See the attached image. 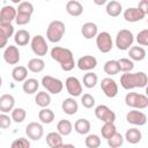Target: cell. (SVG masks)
Wrapping results in <instances>:
<instances>
[{
  "instance_id": "1",
  "label": "cell",
  "mask_w": 148,
  "mask_h": 148,
  "mask_svg": "<svg viewBox=\"0 0 148 148\" xmlns=\"http://www.w3.org/2000/svg\"><path fill=\"white\" fill-rule=\"evenodd\" d=\"M51 58L60 64V67L65 72H71L75 66L76 62L74 61V56L69 49L54 46L51 50Z\"/></svg>"
},
{
  "instance_id": "2",
  "label": "cell",
  "mask_w": 148,
  "mask_h": 148,
  "mask_svg": "<svg viewBox=\"0 0 148 148\" xmlns=\"http://www.w3.org/2000/svg\"><path fill=\"white\" fill-rule=\"evenodd\" d=\"M147 83L148 76L145 72L124 73L120 76V86L126 90H131L134 88H145Z\"/></svg>"
},
{
  "instance_id": "3",
  "label": "cell",
  "mask_w": 148,
  "mask_h": 148,
  "mask_svg": "<svg viewBox=\"0 0 148 148\" xmlns=\"http://www.w3.org/2000/svg\"><path fill=\"white\" fill-rule=\"evenodd\" d=\"M65 31H66L65 23L59 20H54V21L50 22V24L46 29V38L51 43H58L62 39Z\"/></svg>"
},
{
  "instance_id": "4",
  "label": "cell",
  "mask_w": 148,
  "mask_h": 148,
  "mask_svg": "<svg viewBox=\"0 0 148 148\" xmlns=\"http://www.w3.org/2000/svg\"><path fill=\"white\" fill-rule=\"evenodd\" d=\"M125 103L127 106L135 110H143L148 106V97L139 92H127L125 96Z\"/></svg>"
},
{
  "instance_id": "5",
  "label": "cell",
  "mask_w": 148,
  "mask_h": 148,
  "mask_svg": "<svg viewBox=\"0 0 148 148\" xmlns=\"http://www.w3.org/2000/svg\"><path fill=\"white\" fill-rule=\"evenodd\" d=\"M134 42V36L133 32L128 29H121L117 32L116 36V46L121 50V51H126L128 50Z\"/></svg>"
},
{
  "instance_id": "6",
  "label": "cell",
  "mask_w": 148,
  "mask_h": 148,
  "mask_svg": "<svg viewBox=\"0 0 148 148\" xmlns=\"http://www.w3.org/2000/svg\"><path fill=\"white\" fill-rule=\"evenodd\" d=\"M42 86L46 89L47 92L53 94V95L61 92V90L64 88L62 81L57 77H53L51 75H45L42 77Z\"/></svg>"
},
{
  "instance_id": "7",
  "label": "cell",
  "mask_w": 148,
  "mask_h": 148,
  "mask_svg": "<svg viewBox=\"0 0 148 148\" xmlns=\"http://www.w3.org/2000/svg\"><path fill=\"white\" fill-rule=\"evenodd\" d=\"M96 45L99 52L102 53H109L113 47L112 37L108 31L98 32L96 36Z\"/></svg>"
},
{
  "instance_id": "8",
  "label": "cell",
  "mask_w": 148,
  "mask_h": 148,
  "mask_svg": "<svg viewBox=\"0 0 148 148\" xmlns=\"http://www.w3.org/2000/svg\"><path fill=\"white\" fill-rule=\"evenodd\" d=\"M30 45H31V50L32 52L38 56V57H44L46 56L47 51H49V46L45 40V38L42 35H36L31 38L30 40Z\"/></svg>"
},
{
  "instance_id": "9",
  "label": "cell",
  "mask_w": 148,
  "mask_h": 148,
  "mask_svg": "<svg viewBox=\"0 0 148 148\" xmlns=\"http://www.w3.org/2000/svg\"><path fill=\"white\" fill-rule=\"evenodd\" d=\"M95 116L103 123H114L116 120V113L104 104L97 105L95 108Z\"/></svg>"
},
{
  "instance_id": "10",
  "label": "cell",
  "mask_w": 148,
  "mask_h": 148,
  "mask_svg": "<svg viewBox=\"0 0 148 148\" xmlns=\"http://www.w3.org/2000/svg\"><path fill=\"white\" fill-rule=\"evenodd\" d=\"M101 89L109 98H113L118 95V84L111 77H104L101 81Z\"/></svg>"
},
{
  "instance_id": "11",
  "label": "cell",
  "mask_w": 148,
  "mask_h": 148,
  "mask_svg": "<svg viewBox=\"0 0 148 148\" xmlns=\"http://www.w3.org/2000/svg\"><path fill=\"white\" fill-rule=\"evenodd\" d=\"M25 134L30 140L37 141L43 138L44 128H43L42 124H39L37 121H31L25 126Z\"/></svg>"
},
{
  "instance_id": "12",
  "label": "cell",
  "mask_w": 148,
  "mask_h": 148,
  "mask_svg": "<svg viewBox=\"0 0 148 148\" xmlns=\"http://www.w3.org/2000/svg\"><path fill=\"white\" fill-rule=\"evenodd\" d=\"M16 8L10 6V5H6L0 9V25H7V24H12L13 21H15L16 17Z\"/></svg>"
},
{
  "instance_id": "13",
  "label": "cell",
  "mask_w": 148,
  "mask_h": 148,
  "mask_svg": "<svg viewBox=\"0 0 148 148\" xmlns=\"http://www.w3.org/2000/svg\"><path fill=\"white\" fill-rule=\"evenodd\" d=\"M65 87L67 89V92L73 97H77L82 92V84L75 76H68L65 81Z\"/></svg>"
},
{
  "instance_id": "14",
  "label": "cell",
  "mask_w": 148,
  "mask_h": 148,
  "mask_svg": "<svg viewBox=\"0 0 148 148\" xmlns=\"http://www.w3.org/2000/svg\"><path fill=\"white\" fill-rule=\"evenodd\" d=\"M126 120H127L128 124H132V125H135V126H143L147 123V116L142 111L133 109V110L127 112Z\"/></svg>"
},
{
  "instance_id": "15",
  "label": "cell",
  "mask_w": 148,
  "mask_h": 148,
  "mask_svg": "<svg viewBox=\"0 0 148 148\" xmlns=\"http://www.w3.org/2000/svg\"><path fill=\"white\" fill-rule=\"evenodd\" d=\"M3 60L9 64V65H16L20 61V51L17 46L15 45H9L6 46L3 51Z\"/></svg>"
},
{
  "instance_id": "16",
  "label": "cell",
  "mask_w": 148,
  "mask_h": 148,
  "mask_svg": "<svg viewBox=\"0 0 148 148\" xmlns=\"http://www.w3.org/2000/svg\"><path fill=\"white\" fill-rule=\"evenodd\" d=\"M145 16H146V14L138 7H128L124 12V18L126 22H132V23L138 22V21H141L142 18H145Z\"/></svg>"
},
{
  "instance_id": "17",
  "label": "cell",
  "mask_w": 148,
  "mask_h": 148,
  "mask_svg": "<svg viewBox=\"0 0 148 148\" xmlns=\"http://www.w3.org/2000/svg\"><path fill=\"white\" fill-rule=\"evenodd\" d=\"M76 66L81 71L90 72L97 66V59L92 56H83V57L79 58V60L76 62Z\"/></svg>"
},
{
  "instance_id": "18",
  "label": "cell",
  "mask_w": 148,
  "mask_h": 148,
  "mask_svg": "<svg viewBox=\"0 0 148 148\" xmlns=\"http://www.w3.org/2000/svg\"><path fill=\"white\" fill-rule=\"evenodd\" d=\"M15 105V98L13 95L10 94H3L0 96V111L2 113H7V112H12V110L14 109Z\"/></svg>"
},
{
  "instance_id": "19",
  "label": "cell",
  "mask_w": 148,
  "mask_h": 148,
  "mask_svg": "<svg viewBox=\"0 0 148 148\" xmlns=\"http://www.w3.org/2000/svg\"><path fill=\"white\" fill-rule=\"evenodd\" d=\"M14 35V27L13 24L7 25H0V49H3L7 46V42L9 37Z\"/></svg>"
},
{
  "instance_id": "20",
  "label": "cell",
  "mask_w": 148,
  "mask_h": 148,
  "mask_svg": "<svg viewBox=\"0 0 148 148\" xmlns=\"http://www.w3.org/2000/svg\"><path fill=\"white\" fill-rule=\"evenodd\" d=\"M61 109L62 111L68 114V116H73L79 110V104L73 98V97H69V98H65L61 103Z\"/></svg>"
},
{
  "instance_id": "21",
  "label": "cell",
  "mask_w": 148,
  "mask_h": 148,
  "mask_svg": "<svg viewBox=\"0 0 148 148\" xmlns=\"http://www.w3.org/2000/svg\"><path fill=\"white\" fill-rule=\"evenodd\" d=\"M81 34L86 39H92L98 34V28L94 22H87L81 27Z\"/></svg>"
},
{
  "instance_id": "22",
  "label": "cell",
  "mask_w": 148,
  "mask_h": 148,
  "mask_svg": "<svg viewBox=\"0 0 148 148\" xmlns=\"http://www.w3.org/2000/svg\"><path fill=\"white\" fill-rule=\"evenodd\" d=\"M66 12L71 16H74V17L80 16L83 13V6L77 0H71L66 3Z\"/></svg>"
},
{
  "instance_id": "23",
  "label": "cell",
  "mask_w": 148,
  "mask_h": 148,
  "mask_svg": "<svg viewBox=\"0 0 148 148\" xmlns=\"http://www.w3.org/2000/svg\"><path fill=\"white\" fill-rule=\"evenodd\" d=\"M105 10H106V14L111 17H117L121 14V10H123V6L119 1L117 0H111L106 3V7H105Z\"/></svg>"
},
{
  "instance_id": "24",
  "label": "cell",
  "mask_w": 148,
  "mask_h": 148,
  "mask_svg": "<svg viewBox=\"0 0 148 148\" xmlns=\"http://www.w3.org/2000/svg\"><path fill=\"white\" fill-rule=\"evenodd\" d=\"M31 37H30V34L28 30L25 29H20L17 30L15 34H14V42L16 45L18 46H24L27 45L29 42H30Z\"/></svg>"
},
{
  "instance_id": "25",
  "label": "cell",
  "mask_w": 148,
  "mask_h": 148,
  "mask_svg": "<svg viewBox=\"0 0 148 148\" xmlns=\"http://www.w3.org/2000/svg\"><path fill=\"white\" fill-rule=\"evenodd\" d=\"M141 139H142V133L139 128L132 127V128H128L125 133V140L128 143H132V145L139 143L141 141Z\"/></svg>"
},
{
  "instance_id": "26",
  "label": "cell",
  "mask_w": 148,
  "mask_h": 148,
  "mask_svg": "<svg viewBox=\"0 0 148 148\" xmlns=\"http://www.w3.org/2000/svg\"><path fill=\"white\" fill-rule=\"evenodd\" d=\"M128 56L132 61H141L146 58V50L141 46H131L128 49Z\"/></svg>"
},
{
  "instance_id": "27",
  "label": "cell",
  "mask_w": 148,
  "mask_h": 148,
  "mask_svg": "<svg viewBox=\"0 0 148 148\" xmlns=\"http://www.w3.org/2000/svg\"><path fill=\"white\" fill-rule=\"evenodd\" d=\"M12 77L16 82H24L28 79V68L24 66H15L12 71Z\"/></svg>"
},
{
  "instance_id": "28",
  "label": "cell",
  "mask_w": 148,
  "mask_h": 148,
  "mask_svg": "<svg viewBox=\"0 0 148 148\" xmlns=\"http://www.w3.org/2000/svg\"><path fill=\"white\" fill-rule=\"evenodd\" d=\"M90 127H91L90 121L88 119H86V118H80L74 123L75 132L79 133V134H82V135L83 134H88L89 131H90Z\"/></svg>"
},
{
  "instance_id": "29",
  "label": "cell",
  "mask_w": 148,
  "mask_h": 148,
  "mask_svg": "<svg viewBox=\"0 0 148 148\" xmlns=\"http://www.w3.org/2000/svg\"><path fill=\"white\" fill-rule=\"evenodd\" d=\"M73 131V124L68 120V119H61L58 121L57 124V132L61 135V136H66L69 135Z\"/></svg>"
},
{
  "instance_id": "30",
  "label": "cell",
  "mask_w": 148,
  "mask_h": 148,
  "mask_svg": "<svg viewBox=\"0 0 148 148\" xmlns=\"http://www.w3.org/2000/svg\"><path fill=\"white\" fill-rule=\"evenodd\" d=\"M38 87H39V82L34 79V77H30V79H27L23 84H22V89L23 91L27 94V95H32L35 94L37 90H38Z\"/></svg>"
},
{
  "instance_id": "31",
  "label": "cell",
  "mask_w": 148,
  "mask_h": 148,
  "mask_svg": "<svg viewBox=\"0 0 148 148\" xmlns=\"http://www.w3.org/2000/svg\"><path fill=\"white\" fill-rule=\"evenodd\" d=\"M45 68V62L42 58H32L28 61V69L32 73H40Z\"/></svg>"
},
{
  "instance_id": "32",
  "label": "cell",
  "mask_w": 148,
  "mask_h": 148,
  "mask_svg": "<svg viewBox=\"0 0 148 148\" xmlns=\"http://www.w3.org/2000/svg\"><path fill=\"white\" fill-rule=\"evenodd\" d=\"M35 102L38 106H40L42 109L47 108L51 103V96L49 92L46 91H39L37 92V95L35 96Z\"/></svg>"
},
{
  "instance_id": "33",
  "label": "cell",
  "mask_w": 148,
  "mask_h": 148,
  "mask_svg": "<svg viewBox=\"0 0 148 148\" xmlns=\"http://www.w3.org/2000/svg\"><path fill=\"white\" fill-rule=\"evenodd\" d=\"M82 82H83V86H84L86 88L91 89V88H94V87L97 84V82H98V76H97V74H95L94 72H88V73H86V74L83 75Z\"/></svg>"
},
{
  "instance_id": "34",
  "label": "cell",
  "mask_w": 148,
  "mask_h": 148,
  "mask_svg": "<svg viewBox=\"0 0 148 148\" xmlns=\"http://www.w3.org/2000/svg\"><path fill=\"white\" fill-rule=\"evenodd\" d=\"M38 118L43 124H51L54 120V112L49 108H44L38 112Z\"/></svg>"
},
{
  "instance_id": "35",
  "label": "cell",
  "mask_w": 148,
  "mask_h": 148,
  "mask_svg": "<svg viewBox=\"0 0 148 148\" xmlns=\"http://www.w3.org/2000/svg\"><path fill=\"white\" fill-rule=\"evenodd\" d=\"M104 72L108 74V75H116L118 74L120 71H119V65H118V61L112 59V60H108L105 64H104V67H103Z\"/></svg>"
},
{
  "instance_id": "36",
  "label": "cell",
  "mask_w": 148,
  "mask_h": 148,
  "mask_svg": "<svg viewBox=\"0 0 148 148\" xmlns=\"http://www.w3.org/2000/svg\"><path fill=\"white\" fill-rule=\"evenodd\" d=\"M116 132H117V128L114 126V123H104L103 126L101 127V134L106 140L111 138Z\"/></svg>"
},
{
  "instance_id": "37",
  "label": "cell",
  "mask_w": 148,
  "mask_h": 148,
  "mask_svg": "<svg viewBox=\"0 0 148 148\" xmlns=\"http://www.w3.org/2000/svg\"><path fill=\"white\" fill-rule=\"evenodd\" d=\"M46 143L51 148H53L56 146H59V145L62 143V136L58 132H50L46 135Z\"/></svg>"
},
{
  "instance_id": "38",
  "label": "cell",
  "mask_w": 148,
  "mask_h": 148,
  "mask_svg": "<svg viewBox=\"0 0 148 148\" xmlns=\"http://www.w3.org/2000/svg\"><path fill=\"white\" fill-rule=\"evenodd\" d=\"M106 142H108V146H109L110 148H119V147H121L123 143H124V136H123L120 133L116 132L111 138H109V139L106 140Z\"/></svg>"
},
{
  "instance_id": "39",
  "label": "cell",
  "mask_w": 148,
  "mask_h": 148,
  "mask_svg": "<svg viewBox=\"0 0 148 148\" xmlns=\"http://www.w3.org/2000/svg\"><path fill=\"white\" fill-rule=\"evenodd\" d=\"M117 61L119 65V71L124 73H131V71H133L134 68V62L128 58H120Z\"/></svg>"
},
{
  "instance_id": "40",
  "label": "cell",
  "mask_w": 148,
  "mask_h": 148,
  "mask_svg": "<svg viewBox=\"0 0 148 148\" xmlns=\"http://www.w3.org/2000/svg\"><path fill=\"white\" fill-rule=\"evenodd\" d=\"M27 117V112L23 108H14L12 110V120L15 123H22Z\"/></svg>"
},
{
  "instance_id": "41",
  "label": "cell",
  "mask_w": 148,
  "mask_h": 148,
  "mask_svg": "<svg viewBox=\"0 0 148 148\" xmlns=\"http://www.w3.org/2000/svg\"><path fill=\"white\" fill-rule=\"evenodd\" d=\"M87 148H98L101 146V138L97 134H89L84 140Z\"/></svg>"
},
{
  "instance_id": "42",
  "label": "cell",
  "mask_w": 148,
  "mask_h": 148,
  "mask_svg": "<svg viewBox=\"0 0 148 148\" xmlns=\"http://www.w3.org/2000/svg\"><path fill=\"white\" fill-rule=\"evenodd\" d=\"M16 13H20V14H27V15H30L34 13V6L31 2L29 1H22L18 3L17 8H16Z\"/></svg>"
},
{
  "instance_id": "43",
  "label": "cell",
  "mask_w": 148,
  "mask_h": 148,
  "mask_svg": "<svg viewBox=\"0 0 148 148\" xmlns=\"http://www.w3.org/2000/svg\"><path fill=\"white\" fill-rule=\"evenodd\" d=\"M10 148H30V141L27 138H18L15 139L12 145Z\"/></svg>"
},
{
  "instance_id": "44",
  "label": "cell",
  "mask_w": 148,
  "mask_h": 148,
  "mask_svg": "<svg viewBox=\"0 0 148 148\" xmlns=\"http://www.w3.org/2000/svg\"><path fill=\"white\" fill-rule=\"evenodd\" d=\"M136 42L139 45H141V47L148 45V29L139 31V34L136 35Z\"/></svg>"
},
{
  "instance_id": "45",
  "label": "cell",
  "mask_w": 148,
  "mask_h": 148,
  "mask_svg": "<svg viewBox=\"0 0 148 148\" xmlns=\"http://www.w3.org/2000/svg\"><path fill=\"white\" fill-rule=\"evenodd\" d=\"M81 103L86 109H91L95 105V98L90 94H84L81 97Z\"/></svg>"
},
{
  "instance_id": "46",
  "label": "cell",
  "mask_w": 148,
  "mask_h": 148,
  "mask_svg": "<svg viewBox=\"0 0 148 148\" xmlns=\"http://www.w3.org/2000/svg\"><path fill=\"white\" fill-rule=\"evenodd\" d=\"M30 15H27V14H20L17 13L16 14V17H15V22L17 25H25L30 22Z\"/></svg>"
},
{
  "instance_id": "47",
  "label": "cell",
  "mask_w": 148,
  "mask_h": 148,
  "mask_svg": "<svg viewBox=\"0 0 148 148\" xmlns=\"http://www.w3.org/2000/svg\"><path fill=\"white\" fill-rule=\"evenodd\" d=\"M12 124V118L7 113H0V128L6 130Z\"/></svg>"
},
{
  "instance_id": "48",
  "label": "cell",
  "mask_w": 148,
  "mask_h": 148,
  "mask_svg": "<svg viewBox=\"0 0 148 148\" xmlns=\"http://www.w3.org/2000/svg\"><path fill=\"white\" fill-rule=\"evenodd\" d=\"M138 8L141 9V10L147 15V14H148V1H147V0H141V1L139 2V5H138Z\"/></svg>"
},
{
  "instance_id": "49",
  "label": "cell",
  "mask_w": 148,
  "mask_h": 148,
  "mask_svg": "<svg viewBox=\"0 0 148 148\" xmlns=\"http://www.w3.org/2000/svg\"><path fill=\"white\" fill-rule=\"evenodd\" d=\"M53 148H76V147L74 145H72V143H61V145L56 146Z\"/></svg>"
},
{
  "instance_id": "50",
  "label": "cell",
  "mask_w": 148,
  "mask_h": 148,
  "mask_svg": "<svg viewBox=\"0 0 148 148\" xmlns=\"http://www.w3.org/2000/svg\"><path fill=\"white\" fill-rule=\"evenodd\" d=\"M105 2H106L105 0H102V1H95L96 5H103V3H105Z\"/></svg>"
},
{
  "instance_id": "51",
  "label": "cell",
  "mask_w": 148,
  "mask_h": 148,
  "mask_svg": "<svg viewBox=\"0 0 148 148\" xmlns=\"http://www.w3.org/2000/svg\"><path fill=\"white\" fill-rule=\"evenodd\" d=\"M1 86H2V79H1V76H0V88H1Z\"/></svg>"
}]
</instances>
